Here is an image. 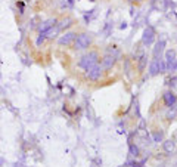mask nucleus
Returning <instances> with one entry per match:
<instances>
[{"instance_id":"1","label":"nucleus","mask_w":177,"mask_h":167,"mask_svg":"<svg viewBox=\"0 0 177 167\" xmlns=\"http://www.w3.org/2000/svg\"><path fill=\"white\" fill-rule=\"evenodd\" d=\"M99 59H101V58H99V54H97V52H88V54L83 55L81 58H80V61H78V67L87 71L90 67L99 64Z\"/></svg>"},{"instance_id":"2","label":"nucleus","mask_w":177,"mask_h":167,"mask_svg":"<svg viewBox=\"0 0 177 167\" xmlns=\"http://www.w3.org/2000/svg\"><path fill=\"white\" fill-rule=\"evenodd\" d=\"M72 45H74L75 50H84V49H88V46L92 45V37H90L87 33H81V34H78V36L75 37V40H74Z\"/></svg>"},{"instance_id":"3","label":"nucleus","mask_w":177,"mask_h":167,"mask_svg":"<svg viewBox=\"0 0 177 167\" xmlns=\"http://www.w3.org/2000/svg\"><path fill=\"white\" fill-rule=\"evenodd\" d=\"M167 70V65L161 58H154L152 62H150V67H149V74L150 75H157L159 73H164Z\"/></svg>"},{"instance_id":"4","label":"nucleus","mask_w":177,"mask_h":167,"mask_svg":"<svg viewBox=\"0 0 177 167\" xmlns=\"http://www.w3.org/2000/svg\"><path fill=\"white\" fill-rule=\"evenodd\" d=\"M102 73H103V68L101 64H96L93 67H90L87 70V79L92 81H97L101 77H102Z\"/></svg>"},{"instance_id":"5","label":"nucleus","mask_w":177,"mask_h":167,"mask_svg":"<svg viewBox=\"0 0 177 167\" xmlns=\"http://www.w3.org/2000/svg\"><path fill=\"white\" fill-rule=\"evenodd\" d=\"M165 65L168 71H174L177 68V59H176V50H167L165 52Z\"/></svg>"},{"instance_id":"6","label":"nucleus","mask_w":177,"mask_h":167,"mask_svg":"<svg viewBox=\"0 0 177 167\" xmlns=\"http://www.w3.org/2000/svg\"><path fill=\"white\" fill-rule=\"evenodd\" d=\"M75 37H77V34L74 33V31H67V33H64L58 39V43L61 45V46H71L72 43H74Z\"/></svg>"},{"instance_id":"7","label":"nucleus","mask_w":177,"mask_h":167,"mask_svg":"<svg viewBox=\"0 0 177 167\" xmlns=\"http://www.w3.org/2000/svg\"><path fill=\"white\" fill-rule=\"evenodd\" d=\"M154 40H155V31H154V28L152 27L145 28L143 36H142V43L143 45H146V46H149V45L154 43Z\"/></svg>"},{"instance_id":"8","label":"nucleus","mask_w":177,"mask_h":167,"mask_svg":"<svg viewBox=\"0 0 177 167\" xmlns=\"http://www.w3.org/2000/svg\"><path fill=\"white\" fill-rule=\"evenodd\" d=\"M163 101H164V104H165V107L173 108L177 102V96L173 93V92H165V93L163 95Z\"/></svg>"},{"instance_id":"9","label":"nucleus","mask_w":177,"mask_h":167,"mask_svg":"<svg viewBox=\"0 0 177 167\" xmlns=\"http://www.w3.org/2000/svg\"><path fill=\"white\" fill-rule=\"evenodd\" d=\"M115 58H114V56H111V55H105V58H103L102 59V64H101V65H102V68L103 70H105V71H109V70H112V68H114V65H115Z\"/></svg>"},{"instance_id":"10","label":"nucleus","mask_w":177,"mask_h":167,"mask_svg":"<svg viewBox=\"0 0 177 167\" xmlns=\"http://www.w3.org/2000/svg\"><path fill=\"white\" fill-rule=\"evenodd\" d=\"M72 24H74V19L69 18V16H65L64 19H61L59 22H56V28H58L59 31H64V30H67V28L71 27Z\"/></svg>"},{"instance_id":"11","label":"nucleus","mask_w":177,"mask_h":167,"mask_svg":"<svg viewBox=\"0 0 177 167\" xmlns=\"http://www.w3.org/2000/svg\"><path fill=\"white\" fill-rule=\"evenodd\" d=\"M56 22H58V19L56 18H49V19H46L44 22H41L40 25V33H46V31H49L50 28H53L55 25H56Z\"/></svg>"},{"instance_id":"12","label":"nucleus","mask_w":177,"mask_h":167,"mask_svg":"<svg viewBox=\"0 0 177 167\" xmlns=\"http://www.w3.org/2000/svg\"><path fill=\"white\" fill-rule=\"evenodd\" d=\"M165 47V40H159L154 47V58H161V54L164 52Z\"/></svg>"},{"instance_id":"13","label":"nucleus","mask_w":177,"mask_h":167,"mask_svg":"<svg viewBox=\"0 0 177 167\" xmlns=\"http://www.w3.org/2000/svg\"><path fill=\"white\" fill-rule=\"evenodd\" d=\"M106 52H108V55H111V56H114L115 59L118 58V56H120V55H121V52H120V49H118L117 46H109Z\"/></svg>"},{"instance_id":"14","label":"nucleus","mask_w":177,"mask_h":167,"mask_svg":"<svg viewBox=\"0 0 177 167\" xmlns=\"http://www.w3.org/2000/svg\"><path fill=\"white\" fill-rule=\"evenodd\" d=\"M164 151L168 154L173 152V151H174V142H173V140H165V142H164Z\"/></svg>"},{"instance_id":"15","label":"nucleus","mask_w":177,"mask_h":167,"mask_svg":"<svg viewBox=\"0 0 177 167\" xmlns=\"http://www.w3.org/2000/svg\"><path fill=\"white\" fill-rule=\"evenodd\" d=\"M46 39H47V37H46V34H44V33H40V36H39V37H37V40H35V45H37V46L43 45Z\"/></svg>"},{"instance_id":"16","label":"nucleus","mask_w":177,"mask_h":167,"mask_svg":"<svg viewBox=\"0 0 177 167\" xmlns=\"http://www.w3.org/2000/svg\"><path fill=\"white\" fill-rule=\"evenodd\" d=\"M130 154L133 155V157H137L139 155V148L136 145H130Z\"/></svg>"},{"instance_id":"17","label":"nucleus","mask_w":177,"mask_h":167,"mask_svg":"<svg viewBox=\"0 0 177 167\" xmlns=\"http://www.w3.org/2000/svg\"><path fill=\"white\" fill-rule=\"evenodd\" d=\"M146 56H142V58H140V62H139V70H140V71H143V70H145V65H146Z\"/></svg>"},{"instance_id":"18","label":"nucleus","mask_w":177,"mask_h":167,"mask_svg":"<svg viewBox=\"0 0 177 167\" xmlns=\"http://www.w3.org/2000/svg\"><path fill=\"white\" fill-rule=\"evenodd\" d=\"M154 139H155V142H159V140L163 139V133H161V132H157V133L154 135Z\"/></svg>"},{"instance_id":"19","label":"nucleus","mask_w":177,"mask_h":167,"mask_svg":"<svg viewBox=\"0 0 177 167\" xmlns=\"http://www.w3.org/2000/svg\"><path fill=\"white\" fill-rule=\"evenodd\" d=\"M136 2H142V0H136Z\"/></svg>"}]
</instances>
